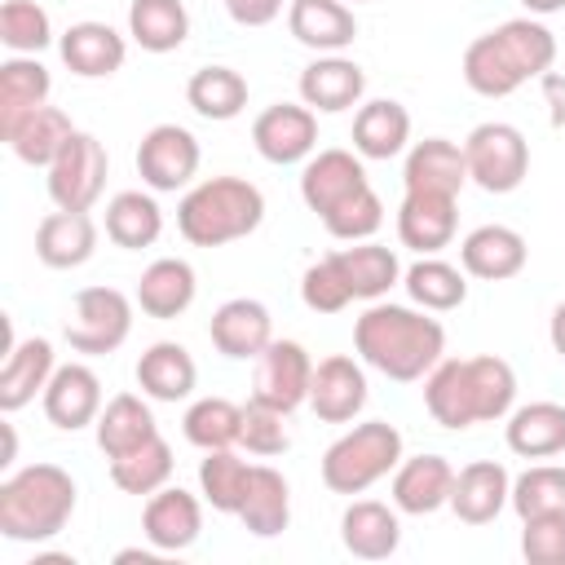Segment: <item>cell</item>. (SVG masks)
<instances>
[{
    "label": "cell",
    "instance_id": "20",
    "mask_svg": "<svg viewBox=\"0 0 565 565\" xmlns=\"http://www.w3.org/2000/svg\"><path fill=\"white\" fill-rule=\"evenodd\" d=\"M53 371H57V353L44 335L13 340L9 353H4V366H0V411L13 415L26 402H35V393L49 388Z\"/></svg>",
    "mask_w": 565,
    "mask_h": 565
},
{
    "label": "cell",
    "instance_id": "19",
    "mask_svg": "<svg viewBox=\"0 0 565 565\" xmlns=\"http://www.w3.org/2000/svg\"><path fill=\"white\" fill-rule=\"evenodd\" d=\"M455 468L446 455H411L393 468V508L406 516H428L437 508H450Z\"/></svg>",
    "mask_w": 565,
    "mask_h": 565
},
{
    "label": "cell",
    "instance_id": "2",
    "mask_svg": "<svg viewBox=\"0 0 565 565\" xmlns=\"http://www.w3.org/2000/svg\"><path fill=\"white\" fill-rule=\"evenodd\" d=\"M516 402V371L494 358H441L424 375V406L441 428H472V424H494L512 411Z\"/></svg>",
    "mask_w": 565,
    "mask_h": 565
},
{
    "label": "cell",
    "instance_id": "17",
    "mask_svg": "<svg viewBox=\"0 0 565 565\" xmlns=\"http://www.w3.org/2000/svg\"><path fill=\"white\" fill-rule=\"evenodd\" d=\"M525 260H530V247H525V238L512 225H477L459 243L463 274L468 278H481V282L516 278L525 269Z\"/></svg>",
    "mask_w": 565,
    "mask_h": 565
},
{
    "label": "cell",
    "instance_id": "32",
    "mask_svg": "<svg viewBox=\"0 0 565 565\" xmlns=\"http://www.w3.org/2000/svg\"><path fill=\"white\" fill-rule=\"evenodd\" d=\"M508 450L521 459H552L565 450V406L561 402H525L508 411L503 424Z\"/></svg>",
    "mask_w": 565,
    "mask_h": 565
},
{
    "label": "cell",
    "instance_id": "50",
    "mask_svg": "<svg viewBox=\"0 0 565 565\" xmlns=\"http://www.w3.org/2000/svg\"><path fill=\"white\" fill-rule=\"evenodd\" d=\"M521 556L530 565H565V512L521 521Z\"/></svg>",
    "mask_w": 565,
    "mask_h": 565
},
{
    "label": "cell",
    "instance_id": "37",
    "mask_svg": "<svg viewBox=\"0 0 565 565\" xmlns=\"http://www.w3.org/2000/svg\"><path fill=\"white\" fill-rule=\"evenodd\" d=\"M402 282H406V296L419 309H428V313H446V309H459L468 300V274H463V265H450L441 256H419L402 274Z\"/></svg>",
    "mask_w": 565,
    "mask_h": 565
},
{
    "label": "cell",
    "instance_id": "11",
    "mask_svg": "<svg viewBox=\"0 0 565 565\" xmlns=\"http://www.w3.org/2000/svg\"><path fill=\"white\" fill-rule=\"evenodd\" d=\"M309 384H313V362L305 353V344L296 340H269L256 358V380H252V397L291 415L300 402H309Z\"/></svg>",
    "mask_w": 565,
    "mask_h": 565
},
{
    "label": "cell",
    "instance_id": "3",
    "mask_svg": "<svg viewBox=\"0 0 565 565\" xmlns=\"http://www.w3.org/2000/svg\"><path fill=\"white\" fill-rule=\"evenodd\" d=\"M556 62V35L539 18H508L463 49V84L481 97H508Z\"/></svg>",
    "mask_w": 565,
    "mask_h": 565
},
{
    "label": "cell",
    "instance_id": "29",
    "mask_svg": "<svg viewBox=\"0 0 565 565\" xmlns=\"http://www.w3.org/2000/svg\"><path fill=\"white\" fill-rule=\"evenodd\" d=\"M97 252V225L88 212H49L35 230V256L49 269H79Z\"/></svg>",
    "mask_w": 565,
    "mask_h": 565
},
{
    "label": "cell",
    "instance_id": "31",
    "mask_svg": "<svg viewBox=\"0 0 565 565\" xmlns=\"http://www.w3.org/2000/svg\"><path fill=\"white\" fill-rule=\"evenodd\" d=\"M238 521H243V530L256 534V539H274V534H282V530L291 525V486H287V477H282L278 468L252 463Z\"/></svg>",
    "mask_w": 565,
    "mask_h": 565
},
{
    "label": "cell",
    "instance_id": "10",
    "mask_svg": "<svg viewBox=\"0 0 565 565\" xmlns=\"http://www.w3.org/2000/svg\"><path fill=\"white\" fill-rule=\"evenodd\" d=\"M199 159H203L199 137L181 124H154L137 146V172L159 194L190 185V177L199 172Z\"/></svg>",
    "mask_w": 565,
    "mask_h": 565
},
{
    "label": "cell",
    "instance_id": "9",
    "mask_svg": "<svg viewBox=\"0 0 565 565\" xmlns=\"http://www.w3.org/2000/svg\"><path fill=\"white\" fill-rule=\"evenodd\" d=\"M106 172H110L106 146L93 132L75 128V137L49 163V199L57 207H66V212H88L106 190Z\"/></svg>",
    "mask_w": 565,
    "mask_h": 565
},
{
    "label": "cell",
    "instance_id": "14",
    "mask_svg": "<svg viewBox=\"0 0 565 565\" xmlns=\"http://www.w3.org/2000/svg\"><path fill=\"white\" fill-rule=\"evenodd\" d=\"M459 230V207L455 194H428V190H406L397 203V238L402 247L419 252V256H437L441 247H450Z\"/></svg>",
    "mask_w": 565,
    "mask_h": 565
},
{
    "label": "cell",
    "instance_id": "8",
    "mask_svg": "<svg viewBox=\"0 0 565 565\" xmlns=\"http://www.w3.org/2000/svg\"><path fill=\"white\" fill-rule=\"evenodd\" d=\"M128 331H132V300L119 287H84L62 327L66 344L88 358L115 353L128 340Z\"/></svg>",
    "mask_w": 565,
    "mask_h": 565
},
{
    "label": "cell",
    "instance_id": "38",
    "mask_svg": "<svg viewBox=\"0 0 565 565\" xmlns=\"http://www.w3.org/2000/svg\"><path fill=\"white\" fill-rule=\"evenodd\" d=\"M159 234H163V212H159L154 194L119 190V194L106 203V238H110L115 247L141 252V247H150Z\"/></svg>",
    "mask_w": 565,
    "mask_h": 565
},
{
    "label": "cell",
    "instance_id": "21",
    "mask_svg": "<svg viewBox=\"0 0 565 565\" xmlns=\"http://www.w3.org/2000/svg\"><path fill=\"white\" fill-rule=\"evenodd\" d=\"M512 499V477L503 463L494 459H472L455 472V490H450V512L463 525H490Z\"/></svg>",
    "mask_w": 565,
    "mask_h": 565
},
{
    "label": "cell",
    "instance_id": "49",
    "mask_svg": "<svg viewBox=\"0 0 565 565\" xmlns=\"http://www.w3.org/2000/svg\"><path fill=\"white\" fill-rule=\"evenodd\" d=\"M287 415L282 411H274V406H265V402H243V424H238V446H247L252 455H260V459H269V455H282L287 446H291V437H287V424H282Z\"/></svg>",
    "mask_w": 565,
    "mask_h": 565
},
{
    "label": "cell",
    "instance_id": "55",
    "mask_svg": "<svg viewBox=\"0 0 565 565\" xmlns=\"http://www.w3.org/2000/svg\"><path fill=\"white\" fill-rule=\"evenodd\" d=\"M353 4H358V0H353Z\"/></svg>",
    "mask_w": 565,
    "mask_h": 565
},
{
    "label": "cell",
    "instance_id": "44",
    "mask_svg": "<svg viewBox=\"0 0 565 565\" xmlns=\"http://www.w3.org/2000/svg\"><path fill=\"white\" fill-rule=\"evenodd\" d=\"M238 424H243V406H234L230 397H199L190 402L181 433L199 450H225L238 441Z\"/></svg>",
    "mask_w": 565,
    "mask_h": 565
},
{
    "label": "cell",
    "instance_id": "7",
    "mask_svg": "<svg viewBox=\"0 0 565 565\" xmlns=\"http://www.w3.org/2000/svg\"><path fill=\"white\" fill-rule=\"evenodd\" d=\"M468 181H477L486 194H512L530 172V141L516 124L486 119L463 137Z\"/></svg>",
    "mask_w": 565,
    "mask_h": 565
},
{
    "label": "cell",
    "instance_id": "5",
    "mask_svg": "<svg viewBox=\"0 0 565 565\" xmlns=\"http://www.w3.org/2000/svg\"><path fill=\"white\" fill-rule=\"evenodd\" d=\"M265 221V194L247 177H207L177 203V230L194 247H225Z\"/></svg>",
    "mask_w": 565,
    "mask_h": 565
},
{
    "label": "cell",
    "instance_id": "54",
    "mask_svg": "<svg viewBox=\"0 0 565 565\" xmlns=\"http://www.w3.org/2000/svg\"><path fill=\"white\" fill-rule=\"evenodd\" d=\"M530 13H539V18H547V13H561L565 9V0H521Z\"/></svg>",
    "mask_w": 565,
    "mask_h": 565
},
{
    "label": "cell",
    "instance_id": "51",
    "mask_svg": "<svg viewBox=\"0 0 565 565\" xmlns=\"http://www.w3.org/2000/svg\"><path fill=\"white\" fill-rule=\"evenodd\" d=\"M221 4L238 26H269L282 13V0H221Z\"/></svg>",
    "mask_w": 565,
    "mask_h": 565
},
{
    "label": "cell",
    "instance_id": "28",
    "mask_svg": "<svg viewBox=\"0 0 565 565\" xmlns=\"http://www.w3.org/2000/svg\"><path fill=\"white\" fill-rule=\"evenodd\" d=\"M287 31L313 53H344L358 40V18L344 0H291Z\"/></svg>",
    "mask_w": 565,
    "mask_h": 565
},
{
    "label": "cell",
    "instance_id": "25",
    "mask_svg": "<svg viewBox=\"0 0 565 565\" xmlns=\"http://www.w3.org/2000/svg\"><path fill=\"white\" fill-rule=\"evenodd\" d=\"M57 49H62V62L79 75V79H106V75H115L119 66H124V57H128V40L110 26V22H71L66 31H62V40H57Z\"/></svg>",
    "mask_w": 565,
    "mask_h": 565
},
{
    "label": "cell",
    "instance_id": "48",
    "mask_svg": "<svg viewBox=\"0 0 565 565\" xmlns=\"http://www.w3.org/2000/svg\"><path fill=\"white\" fill-rule=\"evenodd\" d=\"M322 225H327V234H331V238L362 243V238H371V234L384 225V203H380V194L366 185L362 194H353V199H344L335 212H327V216H322Z\"/></svg>",
    "mask_w": 565,
    "mask_h": 565
},
{
    "label": "cell",
    "instance_id": "22",
    "mask_svg": "<svg viewBox=\"0 0 565 565\" xmlns=\"http://www.w3.org/2000/svg\"><path fill=\"white\" fill-rule=\"evenodd\" d=\"M362 93H366V71H362L353 57H344V53H318V57L300 71V102H305L309 110L335 115V110L358 106Z\"/></svg>",
    "mask_w": 565,
    "mask_h": 565
},
{
    "label": "cell",
    "instance_id": "43",
    "mask_svg": "<svg viewBox=\"0 0 565 565\" xmlns=\"http://www.w3.org/2000/svg\"><path fill=\"white\" fill-rule=\"evenodd\" d=\"M168 477H172V446L163 437H150L146 446L110 459V481L124 494H154L168 486Z\"/></svg>",
    "mask_w": 565,
    "mask_h": 565
},
{
    "label": "cell",
    "instance_id": "41",
    "mask_svg": "<svg viewBox=\"0 0 565 565\" xmlns=\"http://www.w3.org/2000/svg\"><path fill=\"white\" fill-rule=\"evenodd\" d=\"M185 102L194 106V115L225 124L234 115H243L247 106V79L234 66H199L185 84Z\"/></svg>",
    "mask_w": 565,
    "mask_h": 565
},
{
    "label": "cell",
    "instance_id": "23",
    "mask_svg": "<svg viewBox=\"0 0 565 565\" xmlns=\"http://www.w3.org/2000/svg\"><path fill=\"white\" fill-rule=\"evenodd\" d=\"M207 335H212L216 353L247 362V358H260V349L274 340V318H269V309H265L260 300L234 296V300H225V305L212 313Z\"/></svg>",
    "mask_w": 565,
    "mask_h": 565
},
{
    "label": "cell",
    "instance_id": "1",
    "mask_svg": "<svg viewBox=\"0 0 565 565\" xmlns=\"http://www.w3.org/2000/svg\"><path fill=\"white\" fill-rule=\"evenodd\" d=\"M353 344L371 371H380L397 384H411V380H424L441 362L446 327L437 318H428V309L371 300V309L353 322Z\"/></svg>",
    "mask_w": 565,
    "mask_h": 565
},
{
    "label": "cell",
    "instance_id": "52",
    "mask_svg": "<svg viewBox=\"0 0 565 565\" xmlns=\"http://www.w3.org/2000/svg\"><path fill=\"white\" fill-rule=\"evenodd\" d=\"M539 88H543V106H547L552 128H565V75L561 71H543Z\"/></svg>",
    "mask_w": 565,
    "mask_h": 565
},
{
    "label": "cell",
    "instance_id": "30",
    "mask_svg": "<svg viewBox=\"0 0 565 565\" xmlns=\"http://www.w3.org/2000/svg\"><path fill=\"white\" fill-rule=\"evenodd\" d=\"M199 384V366L185 344L159 340L137 358V388L154 402H185Z\"/></svg>",
    "mask_w": 565,
    "mask_h": 565
},
{
    "label": "cell",
    "instance_id": "34",
    "mask_svg": "<svg viewBox=\"0 0 565 565\" xmlns=\"http://www.w3.org/2000/svg\"><path fill=\"white\" fill-rule=\"evenodd\" d=\"M75 137V124H71V115L66 110H57V106H35L31 115H22L9 132H4V141H9V150L22 159V163H31V168H49L57 154H62V146Z\"/></svg>",
    "mask_w": 565,
    "mask_h": 565
},
{
    "label": "cell",
    "instance_id": "42",
    "mask_svg": "<svg viewBox=\"0 0 565 565\" xmlns=\"http://www.w3.org/2000/svg\"><path fill=\"white\" fill-rule=\"evenodd\" d=\"M247 477H252V463L238 459L230 446L225 450H203V459H199V490L216 512L238 516L243 494H247Z\"/></svg>",
    "mask_w": 565,
    "mask_h": 565
},
{
    "label": "cell",
    "instance_id": "45",
    "mask_svg": "<svg viewBox=\"0 0 565 565\" xmlns=\"http://www.w3.org/2000/svg\"><path fill=\"white\" fill-rule=\"evenodd\" d=\"M516 516H547V512H565V468L561 463H534L512 481V499Z\"/></svg>",
    "mask_w": 565,
    "mask_h": 565
},
{
    "label": "cell",
    "instance_id": "27",
    "mask_svg": "<svg viewBox=\"0 0 565 565\" xmlns=\"http://www.w3.org/2000/svg\"><path fill=\"white\" fill-rule=\"evenodd\" d=\"M194 291H199L194 265L181 260V256H159L137 278V305H141L146 318H159V322L181 318L194 305Z\"/></svg>",
    "mask_w": 565,
    "mask_h": 565
},
{
    "label": "cell",
    "instance_id": "15",
    "mask_svg": "<svg viewBox=\"0 0 565 565\" xmlns=\"http://www.w3.org/2000/svg\"><path fill=\"white\" fill-rule=\"evenodd\" d=\"M203 530V503L181 490V486H163L154 494H146L141 508V534L150 547L159 552H185Z\"/></svg>",
    "mask_w": 565,
    "mask_h": 565
},
{
    "label": "cell",
    "instance_id": "24",
    "mask_svg": "<svg viewBox=\"0 0 565 565\" xmlns=\"http://www.w3.org/2000/svg\"><path fill=\"white\" fill-rule=\"evenodd\" d=\"M340 543L358 561H388L402 547L397 508H388L380 499H353L340 516Z\"/></svg>",
    "mask_w": 565,
    "mask_h": 565
},
{
    "label": "cell",
    "instance_id": "36",
    "mask_svg": "<svg viewBox=\"0 0 565 565\" xmlns=\"http://www.w3.org/2000/svg\"><path fill=\"white\" fill-rule=\"evenodd\" d=\"M53 93V79L49 71L31 57V53H18L0 66V137L22 119L31 115L35 106H44Z\"/></svg>",
    "mask_w": 565,
    "mask_h": 565
},
{
    "label": "cell",
    "instance_id": "53",
    "mask_svg": "<svg viewBox=\"0 0 565 565\" xmlns=\"http://www.w3.org/2000/svg\"><path fill=\"white\" fill-rule=\"evenodd\" d=\"M547 335H552V349L565 358V300L552 309V322H547Z\"/></svg>",
    "mask_w": 565,
    "mask_h": 565
},
{
    "label": "cell",
    "instance_id": "4",
    "mask_svg": "<svg viewBox=\"0 0 565 565\" xmlns=\"http://www.w3.org/2000/svg\"><path fill=\"white\" fill-rule=\"evenodd\" d=\"M75 481L57 463H26L0 481V534L13 543H44L66 530L75 512Z\"/></svg>",
    "mask_w": 565,
    "mask_h": 565
},
{
    "label": "cell",
    "instance_id": "26",
    "mask_svg": "<svg viewBox=\"0 0 565 565\" xmlns=\"http://www.w3.org/2000/svg\"><path fill=\"white\" fill-rule=\"evenodd\" d=\"M402 185L406 190H428V194H455L468 185V159L463 146H455L450 137H424L406 150V168H402Z\"/></svg>",
    "mask_w": 565,
    "mask_h": 565
},
{
    "label": "cell",
    "instance_id": "35",
    "mask_svg": "<svg viewBox=\"0 0 565 565\" xmlns=\"http://www.w3.org/2000/svg\"><path fill=\"white\" fill-rule=\"evenodd\" d=\"M97 446L106 459H119L137 446H146L150 437H159V424H154V411L137 397V393H115L102 415H97Z\"/></svg>",
    "mask_w": 565,
    "mask_h": 565
},
{
    "label": "cell",
    "instance_id": "6",
    "mask_svg": "<svg viewBox=\"0 0 565 565\" xmlns=\"http://www.w3.org/2000/svg\"><path fill=\"white\" fill-rule=\"evenodd\" d=\"M402 433L388 419H366L340 433L322 455V486L331 494H362L402 463Z\"/></svg>",
    "mask_w": 565,
    "mask_h": 565
},
{
    "label": "cell",
    "instance_id": "40",
    "mask_svg": "<svg viewBox=\"0 0 565 565\" xmlns=\"http://www.w3.org/2000/svg\"><path fill=\"white\" fill-rule=\"evenodd\" d=\"M128 35L146 53H172L190 35V13L181 0H132L128 4Z\"/></svg>",
    "mask_w": 565,
    "mask_h": 565
},
{
    "label": "cell",
    "instance_id": "13",
    "mask_svg": "<svg viewBox=\"0 0 565 565\" xmlns=\"http://www.w3.org/2000/svg\"><path fill=\"white\" fill-rule=\"evenodd\" d=\"M366 185H371V181H366L362 154H358V150H340V146L309 154V163H305V172H300V199H305V207H309L318 221H322L327 212H335L344 199L362 194Z\"/></svg>",
    "mask_w": 565,
    "mask_h": 565
},
{
    "label": "cell",
    "instance_id": "47",
    "mask_svg": "<svg viewBox=\"0 0 565 565\" xmlns=\"http://www.w3.org/2000/svg\"><path fill=\"white\" fill-rule=\"evenodd\" d=\"M300 300H305L313 313H340V309L353 300V287H349V278H344L335 252L322 256V260H313V265L305 269V278H300Z\"/></svg>",
    "mask_w": 565,
    "mask_h": 565
},
{
    "label": "cell",
    "instance_id": "16",
    "mask_svg": "<svg viewBox=\"0 0 565 565\" xmlns=\"http://www.w3.org/2000/svg\"><path fill=\"white\" fill-rule=\"evenodd\" d=\"M309 406L322 424H349L366 406V371L349 353H331L313 366Z\"/></svg>",
    "mask_w": 565,
    "mask_h": 565
},
{
    "label": "cell",
    "instance_id": "33",
    "mask_svg": "<svg viewBox=\"0 0 565 565\" xmlns=\"http://www.w3.org/2000/svg\"><path fill=\"white\" fill-rule=\"evenodd\" d=\"M411 141V110L393 97L362 102L353 115V150L362 159H393Z\"/></svg>",
    "mask_w": 565,
    "mask_h": 565
},
{
    "label": "cell",
    "instance_id": "39",
    "mask_svg": "<svg viewBox=\"0 0 565 565\" xmlns=\"http://www.w3.org/2000/svg\"><path fill=\"white\" fill-rule=\"evenodd\" d=\"M335 260H340L349 287H353V300H380V296H388L393 282H402V260L384 243H366L362 238L353 247H340Z\"/></svg>",
    "mask_w": 565,
    "mask_h": 565
},
{
    "label": "cell",
    "instance_id": "46",
    "mask_svg": "<svg viewBox=\"0 0 565 565\" xmlns=\"http://www.w3.org/2000/svg\"><path fill=\"white\" fill-rule=\"evenodd\" d=\"M0 44L13 53H40L53 44V22L35 0H4L0 4Z\"/></svg>",
    "mask_w": 565,
    "mask_h": 565
},
{
    "label": "cell",
    "instance_id": "18",
    "mask_svg": "<svg viewBox=\"0 0 565 565\" xmlns=\"http://www.w3.org/2000/svg\"><path fill=\"white\" fill-rule=\"evenodd\" d=\"M40 397H44L49 424L62 428V433H75V428H84V424H97V415H102V380H97V371L84 366V362L57 366L53 380H49V388H44Z\"/></svg>",
    "mask_w": 565,
    "mask_h": 565
},
{
    "label": "cell",
    "instance_id": "12",
    "mask_svg": "<svg viewBox=\"0 0 565 565\" xmlns=\"http://www.w3.org/2000/svg\"><path fill=\"white\" fill-rule=\"evenodd\" d=\"M252 146L265 163H278V168L309 159L318 146V110H309L305 102L300 106L296 102L265 106L252 124Z\"/></svg>",
    "mask_w": 565,
    "mask_h": 565
}]
</instances>
